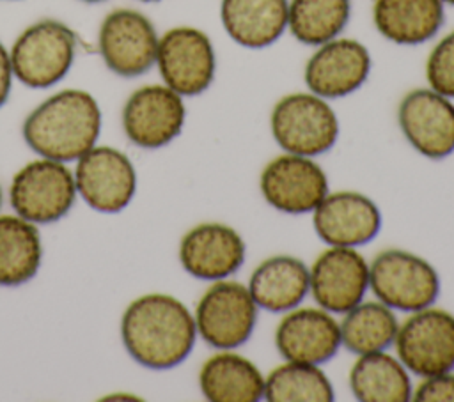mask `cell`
Wrapping results in <instances>:
<instances>
[{"instance_id":"cell-5","label":"cell","mask_w":454,"mask_h":402,"mask_svg":"<svg viewBox=\"0 0 454 402\" xmlns=\"http://www.w3.org/2000/svg\"><path fill=\"white\" fill-rule=\"evenodd\" d=\"M369 289L394 312L411 313L434 305L440 276L424 257L401 250H381L369 264Z\"/></svg>"},{"instance_id":"cell-4","label":"cell","mask_w":454,"mask_h":402,"mask_svg":"<svg viewBox=\"0 0 454 402\" xmlns=\"http://www.w3.org/2000/svg\"><path fill=\"white\" fill-rule=\"evenodd\" d=\"M270 131L284 152L317 158L333 149L340 128L330 101L307 90L286 94L273 104Z\"/></svg>"},{"instance_id":"cell-35","label":"cell","mask_w":454,"mask_h":402,"mask_svg":"<svg viewBox=\"0 0 454 402\" xmlns=\"http://www.w3.org/2000/svg\"><path fill=\"white\" fill-rule=\"evenodd\" d=\"M2 200H4V195H2V186H0V207H2Z\"/></svg>"},{"instance_id":"cell-2","label":"cell","mask_w":454,"mask_h":402,"mask_svg":"<svg viewBox=\"0 0 454 402\" xmlns=\"http://www.w3.org/2000/svg\"><path fill=\"white\" fill-rule=\"evenodd\" d=\"M101 108L83 89H64L43 99L23 120L25 143L41 158L76 161L101 135Z\"/></svg>"},{"instance_id":"cell-26","label":"cell","mask_w":454,"mask_h":402,"mask_svg":"<svg viewBox=\"0 0 454 402\" xmlns=\"http://www.w3.org/2000/svg\"><path fill=\"white\" fill-rule=\"evenodd\" d=\"M342 315L340 342L351 354L380 352L394 345L399 321L395 312L381 301H360Z\"/></svg>"},{"instance_id":"cell-9","label":"cell","mask_w":454,"mask_h":402,"mask_svg":"<svg viewBox=\"0 0 454 402\" xmlns=\"http://www.w3.org/2000/svg\"><path fill=\"white\" fill-rule=\"evenodd\" d=\"M395 354L408 372L427 377L454 370V313L434 305L399 324Z\"/></svg>"},{"instance_id":"cell-31","label":"cell","mask_w":454,"mask_h":402,"mask_svg":"<svg viewBox=\"0 0 454 402\" xmlns=\"http://www.w3.org/2000/svg\"><path fill=\"white\" fill-rule=\"evenodd\" d=\"M12 81H14V73L11 66V55H9V50L0 41V108L9 99Z\"/></svg>"},{"instance_id":"cell-6","label":"cell","mask_w":454,"mask_h":402,"mask_svg":"<svg viewBox=\"0 0 454 402\" xmlns=\"http://www.w3.org/2000/svg\"><path fill=\"white\" fill-rule=\"evenodd\" d=\"M259 306L241 282H211L197 301L193 319L197 336L216 351L238 349L248 342L257 324Z\"/></svg>"},{"instance_id":"cell-22","label":"cell","mask_w":454,"mask_h":402,"mask_svg":"<svg viewBox=\"0 0 454 402\" xmlns=\"http://www.w3.org/2000/svg\"><path fill=\"white\" fill-rule=\"evenodd\" d=\"M287 7L289 0H220V21L232 43L262 50L287 30Z\"/></svg>"},{"instance_id":"cell-28","label":"cell","mask_w":454,"mask_h":402,"mask_svg":"<svg viewBox=\"0 0 454 402\" xmlns=\"http://www.w3.org/2000/svg\"><path fill=\"white\" fill-rule=\"evenodd\" d=\"M333 398V384L321 365L286 361L264 375V400L332 402Z\"/></svg>"},{"instance_id":"cell-11","label":"cell","mask_w":454,"mask_h":402,"mask_svg":"<svg viewBox=\"0 0 454 402\" xmlns=\"http://www.w3.org/2000/svg\"><path fill=\"white\" fill-rule=\"evenodd\" d=\"M124 135L142 149H160L174 142L186 122L184 97L165 83L133 90L121 113Z\"/></svg>"},{"instance_id":"cell-19","label":"cell","mask_w":454,"mask_h":402,"mask_svg":"<svg viewBox=\"0 0 454 402\" xmlns=\"http://www.w3.org/2000/svg\"><path fill=\"white\" fill-rule=\"evenodd\" d=\"M275 347L286 361L323 365L342 347L339 321L321 306L300 305L277 324Z\"/></svg>"},{"instance_id":"cell-34","label":"cell","mask_w":454,"mask_h":402,"mask_svg":"<svg viewBox=\"0 0 454 402\" xmlns=\"http://www.w3.org/2000/svg\"><path fill=\"white\" fill-rule=\"evenodd\" d=\"M445 5H452L454 7V0H442Z\"/></svg>"},{"instance_id":"cell-16","label":"cell","mask_w":454,"mask_h":402,"mask_svg":"<svg viewBox=\"0 0 454 402\" xmlns=\"http://www.w3.org/2000/svg\"><path fill=\"white\" fill-rule=\"evenodd\" d=\"M369 290V262L356 248L328 246L309 267V294L330 313H346Z\"/></svg>"},{"instance_id":"cell-30","label":"cell","mask_w":454,"mask_h":402,"mask_svg":"<svg viewBox=\"0 0 454 402\" xmlns=\"http://www.w3.org/2000/svg\"><path fill=\"white\" fill-rule=\"evenodd\" d=\"M411 400L415 402H454V372H442L422 377L413 388Z\"/></svg>"},{"instance_id":"cell-1","label":"cell","mask_w":454,"mask_h":402,"mask_svg":"<svg viewBox=\"0 0 454 402\" xmlns=\"http://www.w3.org/2000/svg\"><path fill=\"white\" fill-rule=\"evenodd\" d=\"M121 338L138 365L168 370L190 356L197 328L193 313L181 299L149 292L126 306L121 319Z\"/></svg>"},{"instance_id":"cell-7","label":"cell","mask_w":454,"mask_h":402,"mask_svg":"<svg viewBox=\"0 0 454 402\" xmlns=\"http://www.w3.org/2000/svg\"><path fill=\"white\" fill-rule=\"evenodd\" d=\"M73 172L64 161L39 158L21 166L9 188L14 213L35 225H46L66 216L76 200Z\"/></svg>"},{"instance_id":"cell-20","label":"cell","mask_w":454,"mask_h":402,"mask_svg":"<svg viewBox=\"0 0 454 402\" xmlns=\"http://www.w3.org/2000/svg\"><path fill=\"white\" fill-rule=\"evenodd\" d=\"M372 25L388 43L419 46L431 41L445 23L442 0H374Z\"/></svg>"},{"instance_id":"cell-29","label":"cell","mask_w":454,"mask_h":402,"mask_svg":"<svg viewBox=\"0 0 454 402\" xmlns=\"http://www.w3.org/2000/svg\"><path fill=\"white\" fill-rule=\"evenodd\" d=\"M427 87L454 99V30L440 37L426 58Z\"/></svg>"},{"instance_id":"cell-12","label":"cell","mask_w":454,"mask_h":402,"mask_svg":"<svg viewBox=\"0 0 454 402\" xmlns=\"http://www.w3.org/2000/svg\"><path fill=\"white\" fill-rule=\"evenodd\" d=\"M259 189L275 211L307 214L328 195L330 186L326 172L314 158L284 152L264 165Z\"/></svg>"},{"instance_id":"cell-21","label":"cell","mask_w":454,"mask_h":402,"mask_svg":"<svg viewBox=\"0 0 454 402\" xmlns=\"http://www.w3.org/2000/svg\"><path fill=\"white\" fill-rule=\"evenodd\" d=\"M247 287L259 310L286 313L309 296V266L293 255H271L255 266Z\"/></svg>"},{"instance_id":"cell-15","label":"cell","mask_w":454,"mask_h":402,"mask_svg":"<svg viewBox=\"0 0 454 402\" xmlns=\"http://www.w3.org/2000/svg\"><path fill=\"white\" fill-rule=\"evenodd\" d=\"M371 51L353 37H335L316 46L303 67L307 90L323 99H340L356 92L369 78Z\"/></svg>"},{"instance_id":"cell-8","label":"cell","mask_w":454,"mask_h":402,"mask_svg":"<svg viewBox=\"0 0 454 402\" xmlns=\"http://www.w3.org/2000/svg\"><path fill=\"white\" fill-rule=\"evenodd\" d=\"M154 66L167 87L183 97H195L215 81L216 51L204 30L179 25L160 35Z\"/></svg>"},{"instance_id":"cell-13","label":"cell","mask_w":454,"mask_h":402,"mask_svg":"<svg viewBox=\"0 0 454 402\" xmlns=\"http://www.w3.org/2000/svg\"><path fill=\"white\" fill-rule=\"evenodd\" d=\"M74 184L78 195L99 213H119L129 205L137 191V172L119 149L94 145L76 159Z\"/></svg>"},{"instance_id":"cell-24","label":"cell","mask_w":454,"mask_h":402,"mask_svg":"<svg viewBox=\"0 0 454 402\" xmlns=\"http://www.w3.org/2000/svg\"><path fill=\"white\" fill-rule=\"evenodd\" d=\"M348 383L353 397L360 402L411 400L410 372L397 356L387 351L358 356L348 374Z\"/></svg>"},{"instance_id":"cell-18","label":"cell","mask_w":454,"mask_h":402,"mask_svg":"<svg viewBox=\"0 0 454 402\" xmlns=\"http://www.w3.org/2000/svg\"><path fill=\"white\" fill-rule=\"evenodd\" d=\"M310 214L314 232L326 246L358 248L381 230L378 204L360 191H328Z\"/></svg>"},{"instance_id":"cell-10","label":"cell","mask_w":454,"mask_h":402,"mask_svg":"<svg viewBox=\"0 0 454 402\" xmlns=\"http://www.w3.org/2000/svg\"><path fill=\"white\" fill-rule=\"evenodd\" d=\"M158 41L153 21L128 7L110 11L98 30V50L105 66L122 78H137L154 67Z\"/></svg>"},{"instance_id":"cell-17","label":"cell","mask_w":454,"mask_h":402,"mask_svg":"<svg viewBox=\"0 0 454 402\" xmlns=\"http://www.w3.org/2000/svg\"><path fill=\"white\" fill-rule=\"evenodd\" d=\"M177 255L190 276L202 282H218L241 269L247 259V243L231 225L204 221L181 237Z\"/></svg>"},{"instance_id":"cell-27","label":"cell","mask_w":454,"mask_h":402,"mask_svg":"<svg viewBox=\"0 0 454 402\" xmlns=\"http://www.w3.org/2000/svg\"><path fill=\"white\" fill-rule=\"evenodd\" d=\"M351 18V0H289L287 30L305 46L339 37Z\"/></svg>"},{"instance_id":"cell-25","label":"cell","mask_w":454,"mask_h":402,"mask_svg":"<svg viewBox=\"0 0 454 402\" xmlns=\"http://www.w3.org/2000/svg\"><path fill=\"white\" fill-rule=\"evenodd\" d=\"M43 260V243L35 223L18 214H0V285L30 282Z\"/></svg>"},{"instance_id":"cell-32","label":"cell","mask_w":454,"mask_h":402,"mask_svg":"<svg viewBox=\"0 0 454 402\" xmlns=\"http://www.w3.org/2000/svg\"><path fill=\"white\" fill-rule=\"evenodd\" d=\"M80 2H85V4H99V2H105V0H80Z\"/></svg>"},{"instance_id":"cell-14","label":"cell","mask_w":454,"mask_h":402,"mask_svg":"<svg viewBox=\"0 0 454 402\" xmlns=\"http://www.w3.org/2000/svg\"><path fill=\"white\" fill-rule=\"evenodd\" d=\"M397 124L420 156L443 159L454 152V99L429 87L411 89L399 101Z\"/></svg>"},{"instance_id":"cell-23","label":"cell","mask_w":454,"mask_h":402,"mask_svg":"<svg viewBox=\"0 0 454 402\" xmlns=\"http://www.w3.org/2000/svg\"><path fill=\"white\" fill-rule=\"evenodd\" d=\"M199 388L211 402H257L264 398V375L252 359L225 349L202 363Z\"/></svg>"},{"instance_id":"cell-33","label":"cell","mask_w":454,"mask_h":402,"mask_svg":"<svg viewBox=\"0 0 454 402\" xmlns=\"http://www.w3.org/2000/svg\"><path fill=\"white\" fill-rule=\"evenodd\" d=\"M138 2H144V4H154V2H161V0H138Z\"/></svg>"},{"instance_id":"cell-3","label":"cell","mask_w":454,"mask_h":402,"mask_svg":"<svg viewBox=\"0 0 454 402\" xmlns=\"http://www.w3.org/2000/svg\"><path fill=\"white\" fill-rule=\"evenodd\" d=\"M76 44V34L66 23L53 18L34 21L9 50L14 78L30 89L53 87L71 71Z\"/></svg>"}]
</instances>
